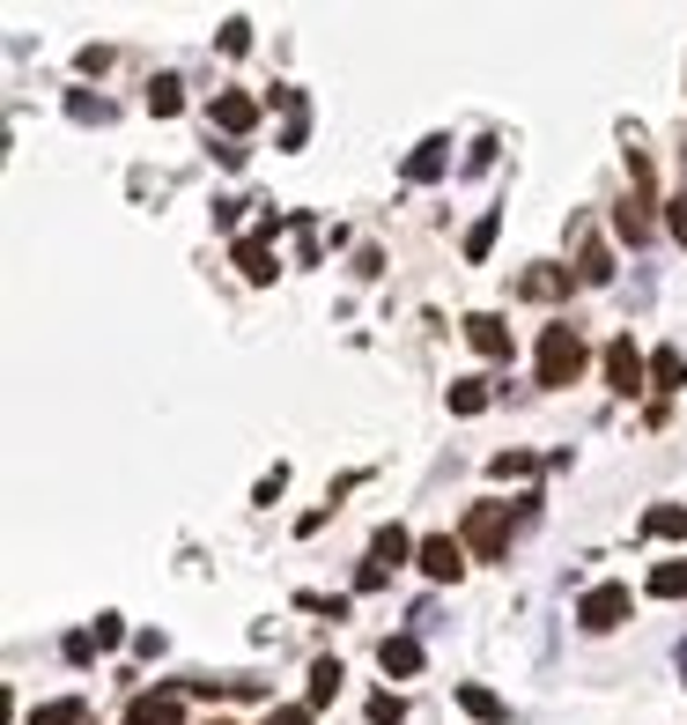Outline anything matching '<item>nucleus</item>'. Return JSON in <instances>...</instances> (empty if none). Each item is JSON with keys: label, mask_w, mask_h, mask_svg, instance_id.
I'll list each match as a JSON object with an SVG mask.
<instances>
[{"label": "nucleus", "mask_w": 687, "mask_h": 725, "mask_svg": "<svg viewBox=\"0 0 687 725\" xmlns=\"http://www.w3.org/2000/svg\"><path fill=\"white\" fill-rule=\"evenodd\" d=\"M518 297H532V303L569 297V267H532V274H518Z\"/></svg>", "instance_id": "9"}, {"label": "nucleus", "mask_w": 687, "mask_h": 725, "mask_svg": "<svg viewBox=\"0 0 687 725\" xmlns=\"http://www.w3.org/2000/svg\"><path fill=\"white\" fill-rule=\"evenodd\" d=\"M185 718V688H148L126 703V725H178Z\"/></svg>", "instance_id": "6"}, {"label": "nucleus", "mask_w": 687, "mask_h": 725, "mask_svg": "<svg viewBox=\"0 0 687 725\" xmlns=\"http://www.w3.org/2000/svg\"><path fill=\"white\" fill-rule=\"evenodd\" d=\"M414 562H422V578H437V585H451V578L466 570V541H451V533H429V541L414 548Z\"/></svg>", "instance_id": "5"}, {"label": "nucleus", "mask_w": 687, "mask_h": 725, "mask_svg": "<svg viewBox=\"0 0 687 725\" xmlns=\"http://www.w3.org/2000/svg\"><path fill=\"white\" fill-rule=\"evenodd\" d=\"M148 112H156V119H178V112H185V89H178L170 75H163V82L148 89Z\"/></svg>", "instance_id": "23"}, {"label": "nucleus", "mask_w": 687, "mask_h": 725, "mask_svg": "<svg viewBox=\"0 0 687 725\" xmlns=\"http://www.w3.org/2000/svg\"><path fill=\"white\" fill-rule=\"evenodd\" d=\"M466 341L481 348V355H495V363H503V355H510V326H503L495 311H474V319H466Z\"/></svg>", "instance_id": "8"}, {"label": "nucleus", "mask_w": 687, "mask_h": 725, "mask_svg": "<svg viewBox=\"0 0 687 725\" xmlns=\"http://www.w3.org/2000/svg\"><path fill=\"white\" fill-rule=\"evenodd\" d=\"M414 548H422V541H406L400 526H377V541H370V562H363V593H370V585H385V570H392V562H406Z\"/></svg>", "instance_id": "4"}, {"label": "nucleus", "mask_w": 687, "mask_h": 725, "mask_svg": "<svg viewBox=\"0 0 687 725\" xmlns=\"http://www.w3.org/2000/svg\"><path fill=\"white\" fill-rule=\"evenodd\" d=\"M650 385H658V392H680L687 385V355L680 348H658V355H650Z\"/></svg>", "instance_id": "16"}, {"label": "nucleus", "mask_w": 687, "mask_h": 725, "mask_svg": "<svg viewBox=\"0 0 687 725\" xmlns=\"http://www.w3.org/2000/svg\"><path fill=\"white\" fill-rule=\"evenodd\" d=\"M458 703H466L481 725H503V718H510V703H503L495 688H481V682H458Z\"/></svg>", "instance_id": "13"}, {"label": "nucleus", "mask_w": 687, "mask_h": 725, "mask_svg": "<svg viewBox=\"0 0 687 725\" xmlns=\"http://www.w3.org/2000/svg\"><path fill=\"white\" fill-rule=\"evenodd\" d=\"M370 718H377V725H400L406 703H400V696H370Z\"/></svg>", "instance_id": "28"}, {"label": "nucleus", "mask_w": 687, "mask_h": 725, "mask_svg": "<svg viewBox=\"0 0 687 725\" xmlns=\"http://www.w3.org/2000/svg\"><path fill=\"white\" fill-rule=\"evenodd\" d=\"M481 407H488L481 378H451V415H481Z\"/></svg>", "instance_id": "21"}, {"label": "nucleus", "mask_w": 687, "mask_h": 725, "mask_svg": "<svg viewBox=\"0 0 687 725\" xmlns=\"http://www.w3.org/2000/svg\"><path fill=\"white\" fill-rule=\"evenodd\" d=\"M644 533H658V541H687V512L658 504V512H644Z\"/></svg>", "instance_id": "20"}, {"label": "nucleus", "mask_w": 687, "mask_h": 725, "mask_svg": "<svg viewBox=\"0 0 687 725\" xmlns=\"http://www.w3.org/2000/svg\"><path fill=\"white\" fill-rule=\"evenodd\" d=\"M377 666H385V674H422V644L414 637H385L377 644Z\"/></svg>", "instance_id": "14"}, {"label": "nucleus", "mask_w": 687, "mask_h": 725, "mask_svg": "<svg viewBox=\"0 0 687 725\" xmlns=\"http://www.w3.org/2000/svg\"><path fill=\"white\" fill-rule=\"evenodd\" d=\"M576 371H584V341H576V326H547L540 334V385H576Z\"/></svg>", "instance_id": "1"}, {"label": "nucleus", "mask_w": 687, "mask_h": 725, "mask_svg": "<svg viewBox=\"0 0 687 725\" xmlns=\"http://www.w3.org/2000/svg\"><path fill=\"white\" fill-rule=\"evenodd\" d=\"M665 230H673V237L687 245V193H680V200H665Z\"/></svg>", "instance_id": "29"}, {"label": "nucleus", "mask_w": 687, "mask_h": 725, "mask_svg": "<svg viewBox=\"0 0 687 725\" xmlns=\"http://www.w3.org/2000/svg\"><path fill=\"white\" fill-rule=\"evenodd\" d=\"M251 119H259V104H251L244 89H222V96H215V127L222 133H244Z\"/></svg>", "instance_id": "10"}, {"label": "nucleus", "mask_w": 687, "mask_h": 725, "mask_svg": "<svg viewBox=\"0 0 687 725\" xmlns=\"http://www.w3.org/2000/svg\"><path fill=\"white\" fill-rule=\"evenodd\" d=\"M628 607H636V599H628V585H592V593L576 599V622H584L592 637H607V630H621V622H628Z\"/></svg>", "instance_id": "3"}, {"label": "nucleus", "mask_w": 687, "mask_h": 725, "mask_svg": "<svg viewBox=\"0 0 687 725\" xmlns=\"http://www.w3.org/2000/svg\"><path fill=\"white\" fill-rule=\"evenodd\" d=\"M119 637H126V622H119V614H96V644L112 651V644H119Z\"/></svg>", "instance_id": "31"}, {"label": "nucleus", "mask_w": 687, "mask_h": 725, "mask_svg": "<svg viewBox=\"0 0 687 725\" xmlns=\"http://www.w3.org/2000/svg\"><path fill=\"white\" fill-rule=\"evenodd\" d=\"M237 267H244V282H274V274H282L267 237H237Z\"/></svg>", "instance_id": "11"}, {"label": "nucleus", "mask_w": 687, "mask_h": 725, "mask_svg": "<svg viewBox=\"0 0 687 725\" xmlns=\"http://www.w3.org/2000/svg\"><path fill=\"white\" fill-rule=\"evenodd\" d=\"M282 489H288V467H274V474H267V481H259V489H251V496H259V504H274Z\"/></svg>", "instance_id": "30"}, {"label": "nucleus", "mask_w": 687, "mask_h": 725, "mask_svg": "<svg viewBox=\"0 0 687 725\" xmlns=\"http://www.w3.org/2000/svg\"><path fill=\"white\" fill-rule=\"evenodd\" d=\"M650 593H658V599H687V555H680V562H658V570H650Z\"/></svg>", "instance_id": "19"}, {"label": "nucleus", "mask_w": 687, "mask_h": 725, "mask_svg": "<svg viewBox=\"0 0 687 725\" xmlns=\"http://www.w3.org/2000/svg\"><path fill=\"white\" fill-rule=\"evenodd\" d=\"M444 148H451V141H422V148L406 156V178H414V185H429V178H444Z\"/></svg>", "instance_id": "18"}, {"label": "nucleus", "mask_w": 687, "mask_h": 725, "mask_svg": "<svg viewBox=\"0 0 687 725\" xmlns=\"http://www.w3.org/2000/svg\"><path fill=\"white\" fill-rule=\"evenodd\" d=\"M613 230H621L628 245H644V237H650V193H628V200L613 208Z\"/></svg>", "instance_id": "12"}, {"label": "nucleus", "mask_w": 687, "mask_h": 725, "mask_svg": "<svg viewBox=\"0 0 687 725\" xmlns=\"http://www.w3.org/2000/svg\"><path fill=\"white\" fill-rule=\"evenodd\" d=\"M532 467H540L532 452H495V481H526Z\"/></svg>", "instance_id": "24"}, {"label": "nucleus", "mask_w": 687, "mask_h": 725, "mask_svg": "<svg viewBox=\"0 0 687 725\" xmlns=\"http://www.w3.org/2000/svg\"><path fill=\"white\" fill-rule=\"evenodd\" d=\"M30 725H81V696H60V703H38Z\"/></svg>", "instance_id": "22"}, {"label": "nucleus", "mask_w": 687, "mask_h": 725, "mask_svg": "<svg viewBox=\"0 0 687 725\" xmlns=\"http://www.w3.org/2000/svg\"><path fill=\"white\" fill-rule=\"evenodd\" d=\"M607 385H613V392H644V385H650V363L636 355V341H613L607 348Z\"/></svg>", "instance_id": "7"}, {"label": "nucleus", "mask_w": 687, "mask_h": 725, "mask_svg": "<svg viewBox=\"0 0 687 725\" xmlns=\"http://www.w3.org/2000/svg\"><path fill=\"white\" fill-rule=\"evenodd\" d=\"M311 718H319L311 703H274V711H267V725H311Z\"/></svg>", "instance_id": "27"}, {"label": "nucleus", "mask_w": 687, "mask_h": 725, "mask_svg": "<svg viewBox=\"0 0 687 725\" xmlns=\"http://www.w3.org/2000/svg\"><path fill=\"white\" fill-rule=\"evenodd\" d=\"M340 682H348V674H340V659H319V666H311V696H303V703H311V711H325V703L340 696Z\"/></svg>", "instance_id": "17"}, {"label": "nucleus", "mask_w": 687, "mask_h": 725, "mask_svg": "<svg viewBox=\"0 0 687 725\" xmlns=\"http://www.w3.org/2000/svg\"><path fill=\"white\" fill-rule=\"evenodd\" d=\"M488 245H495V215H481V222L466 230V259H488Z\"/></svg>", "instance_id": "25"}, {"label": "nucleus", "mask_w": 687, "mask_h": 725, "mask_svg": "<svg viewBox=\"0 0 687 725\" xmlns=\"http://www.w3.org/2000/svg\"><path fill=\"white\" fill-rule=\"evenodd\" d=\"M466 548L481 555V562H503V548H510V512H503V504H474V512H466Z\"/></svg>", "instance_id": "2"}, {"label": "nucleus", "mask_w": 687, "mask_h": 725, "mask_svg": "<svg viewBox=\"0 0 687 725\" xmlns=\"http://www.w3.org/2000/svg\"><path fill=\"white\" fill-rule=\"evenodd\" d=\"M576 282H592V289L613 282V253L599 245V237H584V253H576Z\"/></svg>", "instance_id": "15"}, {"label": "nucleus", "mask_w": 687, "mask_h": 725, "mask_svg": "<svg viewBox=\"0 0 687 725\" xmlns=\"http://www.w3.org/2000/svg\"><path fill=\"white\" fill-rule=\"evenodd\" d=\"M96 651H104V644H96V630H75V637H67V659H75V666H89Z\"/></svg>", "instance_id": "26"}, {"label": "nucleus", "mask_w": 687, "mask_h": 725, "mask_svg": "<svg viewBox=\"0 0 687 725\" xmlns=\"http://www.w3.org/2000/svg\"><path fill=\"white\" fill-rule=\"evenodd\" d=\"M222 725H230V718H222Z\"/></svg>", "instance_id": "32"}]
</instances>
